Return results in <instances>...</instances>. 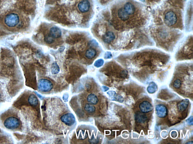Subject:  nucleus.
<instances>
[{
    "label": "nucleus",
    "instance_id": "f257e3e1",
    "mask_svg": "<svg viewBox=\"0 0 193 144\" xmlns=\"http://www.w3.org/2000/svg\"><path fill=\"white\" fill-rule=\"evenodd\" d=\"M26 16L20 9H11L3 13L0 17V26L10 32H18L26 28Z\"/></svg>",
    "mask_w": 193,
    "mask_h": 144
},
{
    "label": "nucleus",
    "instance_id": "f03ea898",
    "mask_svg": "<svg viewBox=\"0 0 193 144\" xmlns=\"http://www.w3.org/2000/svg\"><path fill=\"white\" fill-rule=\"evenodd\" d=\"M21 122L17 118L10 117L7 118L4 121V125L6 128L10 129H15L19 128Z\"/></svg>",
    "mask_w": 193,
    "mask_h": 144
},
{
    "label": "nucleus",
    "instance_id": "7ed1b4c3",
    "mask_svg": "<svg viewBox=\"0 0 193 144\" xmlns=\"http://www.w3.org/2000/svg\"><path fill=\"white\" fill-rule=\"evenodd\" d=\"M53 87V83L47 79H42L38 81V88L40 91L44 92L50 91Z\"/></svg>",
    "mask_w": 193,
    "mask_h": 144
},
{
    "label": "nucleus",
    "instance_id": "20e7f679",
    "mask_svg": "<svg viewBox=\"0 0 193 144\" xmlns=\"http://www.w3.org/2000/svg\"><path fill=\"white\" fill-rule=\"evenodd\" d=\"M165 22L169 26H171L176 24L177 21V17L176 14L173 11H168L165 16Z\"/></svg>",
    "mask_w": 193,
    "mask_h": 144
},
{
    "label": "nucleus",
    "instance_id": "39448f33",
    "mask_svg": "<svg viewBox=\"0 0 193 144\" xmlns=\"http://www.w3.org/2000/svg\"><path fill=\"white\" fill-rule=\"evenodd\" d=\"M156 115L158 117L165 118L168 114V109L166 106L163 104H159L156 105Z\"/></svg>",
    "mask_w": 193,
    "mask_h": 144
},
{
    "label": "nucleus",
    "instance_id": "423d86ee",
    "mask_svg": "<svg viewBox=\"0 0 193 144\" xmlns=\"http://www.w3.org/2000/svg\"><path fill=\"white\" fill-rule=\"evenodd\" d=\"M61 120L64 123L69 126L74 125L75 122V117L71 113L64 114L61 117Z\"/></svg>",
    "mask_w": 193,
    "mask_h": 144
},
{
    "label": "nucleus",
    "instance_id": "0eeeda50",
    "mask_svg": "<svg viewBox=\"0 0 193 144\" xmlns=\"http://www.w3.org/2000/svg\"><path fill=\"white\" fill-rule=\"evenodd\" d=\"M139 109L141 113L145 114L152 111L153 109V107L149 101H144L140 104Z\"/></svg>",
    "mask_w": 193,
    "mask_h": 144
},
{
    "label": "nucleus",
    "instance_id": "6e6552de",
    "mask_svg": "<svg viewBox=\"0 0 193 144\" xmlns=\"http://www.w3.org/2000/svg\"><path fill=\"white\" fill-rule=\"evenodd\" d=\"M90 4L87 0H84L79 3L78 9L82 13H86L89 10Z\"/></svg>",
    "mask_w": 193,
    "mask_h": 144
},
{
    "label": "nucleus",
    "instance_id": "1a4fd4ad",
    "mask_svg": "<svg viewBox=\"0 0 193 144\" xmlns=\"http://www.w3.org/2000/svg\"><path fill=\"white\" fill-rule=\"evenodd\" d=\"M107 94L111 100L118 101L121 103H122L124 102V99L123 96L117 94L114 91H109L108 92Z\"/></svg>",
    "mask_w": 193,
    "mask_h": 144
},
{
    "label": "nucleus",
    "instance_id": "9d476101",
    "mask_svg": "<svg viewBox=\"0 0 193 144\" xmlns=\"http://www.w3.org/2000/svg\"><path fill=\"white\" fill-rule=\"evenodd\" d=\"M189 101L188 99H184L180 102H178L177 107L179 111L183 112L186 111L189 106Z\"/></svg>",
    "mask_w": 193,
    "mask_h": 144
},
{
    "label": "nucleus",
    "instance_id": "9b49d317",
    "mask_svg": "<svg viewBox=\"0 0 193 144\" xmlns=\"http://www.w3.org/2000/svg\"><path fill=\"white\" fill-rule=\"evenodd\" d=\"M134 117L136 122L139 123H145L148 120V117L146 115L139 112L136 113Z\"/></svg>",
    "mask_w": 193,
    "mask_h": 144
},
{
    "label": "nucleus",
    "instance_id": "f8f14e48",
    "mask_svg": "<svg viewBox=\"0 0 193 144\" xmlns=\"http://www.w3.org/2000/svg\"><path fill=\"white\" fill-rule=\"evenodd\" d=\"M50 35L54 38H59L61 36V31L57 27H53L50 30Z\"/></svg>",
    "mask_w": 193,
    "mask_h": 144
},
{
    "label": "nucleus",
    "instance_id": "ddd939ff",
    "mask_svg": "<svg viewBox=\"0 0 193 144\" xmlns=\"http://www.w3.org/2000/svg\"><path fill=\"white\" fill-rule=\"evenodd\" d=\"M124 9L129 15H133L136 11L134 6L130 2H128L126 3L124 6Z\"/></svg>",
    "mask_w": 193,
    "mask_h": 144
},
{
    "label": "nucleus",
    "instance_id": "4468645a",
    "mask_svg": "<svg viewBox=\"0 0 193 144\" xmlns=\"http://www.w3.org/2000/svg\"><path fill=\"white\" fill-rule=\"evenodd\" d=\"M115 38V36L112 32L109 31L106 33L103 37V40L106 43L112 42Z\"/></svg>",
    "mask_w": 193,
    "mask_h": 144
},
{
    "label": "nucleus",
    "instance_id": "2eb2a0df",
    "mask_svg": "<svg viewBox=\"0 0 193 144\" xmlns=\"http://www.w3.org/2000/svg\"><path fill=\"white\" fill-rule=\"evenodd\" d=\"M118 15L119 18L123 21H126L128 19L130 16L125 11L124 8H121L119 9L118 11Z\"/></svg>",
    "mask_w": 193,
    "mask_h": 144
},
{
    "label": "nucleus",
    "instance_id": "dca6fc26",
    "mask_svg": "<svg viewBox=\"0 0 193 144\" xmlns=\"http://www.w3.org/2000/svg\"><path fill=\"white\" fill-rule=\"evenodd\" d=\"M96 55V50L93 48H90L85 53V56L88 59L93 58Z\"/></svg>",
    "mask_w": 193,
    "mask_h": 144
},
{
    "label": "nucleus",
    "instance_id": "f3484780",
    "mask_svg": "<svg viewBox=\"0 0 193 144\" xmlns=\"http://www.w3.org/2000/svg\"><path fill=\"white\" fill-rule=\"evenodd\" d=\"M78 139L80 140L87 139L88 137V133L86 130L81 129L78 133Z\"/></svg>",
    "mask_w": 193,
    "mask_h": 144
},
{
    "label": "nucleus",
    "instance_id": "a211bd4d",
    "mask_svg": "<svg viewBox=\"0 0 193 144\" xmlns=\"http://www.w3.org/2000/svg\"><path fill=\"white\" fill-rule=\"evenodd\" d=\"M28 101L30 104L32 106H36L38 104V100L37 97L33 94H32L29 96Z\"/></svg>",
    "mask_w": 193,
    "mask_h": 144
},
{
    "label": "nucleus",
    "instance_id": "6ab92c4d",
    "mask_svg": "<svg viewBox=\"0 0 193 144\" xmlns=\"http://www.w3.org/2000/svg\"><path fill=\"white\" fill-rule=\"evenodd\" d=\"M87 101L92 104H96L98 102V99L96 95L94 94H90L87 97Z\"/></svg>",
    "mask_w": 193,
    "mask_h": 144
},
{
    "label": "nucleus",
    "instance_id": "aec40b11",
    "mask_svg": "<svg viewBox=\"0 0 193 144\" xmlns=\"http://www.w3.org/2000/svg\"><path fill=\"white\" fill-rule=\"evenodd\" d=\"M157 86L156 84L154 82H151L149 84V85L147 88L148 92L150 94H154L157 91Z\"/></svg>",
    "mask_w": 193,
    "mask_h": 144
},
{
    "label": "nucleus",
    "instance_id": "412c9836",
    "mask_svg": "<svg viewBox=\"0 0 193 144\" xmlns=\"http://www.w3.org/2000/svg\"><path fill=\"white\" fill-rule=\"evenodd\" d=\"M84 109L88 113L92 114L95 112L96 107L92 104L87 103L85 106Z\"/></svg>",
    "mask_w": 193,
    "mask_h": 144
},
{
    "label": "nucleus",
    "instance_id": "4be33fe9",
    "mask_svg": "<svg viewBox=\"0 0 193 144\" xmlns=\"http://www.w3.org/2000/svg\"><path fill=\"white\" fill-rule=\"evenodd\" d=\"M60 71V68L56 62L53 63L51 66L52 73L54 74H58Z\"/></svg>",
    "mask_w": 193,
    "mask_h": 144
},
{
    "label": "nucleus",
    "instance_id": "5701e85b",
    "mask_svg": "<svg viewBox=\"0 0 193 144\" xmlns=\"http://www.w3.org/2000/svg\"><path fill=\"white\" fill-rule=\"evenodd\" d=\"M45 41L48 44H51L54 42V38L49 34L45 36Z\"/></svg>",
    "mask_w": 193,
    "mask_h": 144
},
{
    "label": "nucleus",
    "instance_id": "b1692460",
    "mask_svg": "<svg viewBox=\"0 0 193 144\" xmlns=\"http://www.w3.org/2000/svg\"><path fill=\"white\" fill-rule=\"evenodd\" d=\"M182 85V82L180 79H176L174 81L173 86L176 88H180Z\"/></svg>",
    "mask_w": 193,
    "mask_h": 144
},
{
    "label": "nucleus",
    "instance_id": "393cba45",
    "mask_svg": "<svg viewBox=\"0 0 193 144\" xmlns=\"http://www.w3.org/2000/svg\"><path fill=\"white\" fill-rule=\"evenodd\" d=\"M88 141L91 144H97L99 142V139L97 137L93 135L92 136L91 139L89 140Z\"/></svg>",
    "mask_w": 193,
    "mask_h": 144
},
{
    "label": "nucleus",
    "instance_id": "a878e982",
    "mask_svg": "<svg viewBox=\"0 0 193 144\" xmlns=\"http://www.w3.org/2000/svg\"><path fill=\"white\" fill-rule=\"evenodd\" d=\"M104 63V60L102 59H99L97 60L94 63V66L96 67H101L103 65Z\"/></svg>",
    "mask_w": 193,
    "mask_h": 144
},
{
    "label": "nucleus",
    "instance_id": "bb28decb",
    "mask_svg": "<svg viewBox=\"0 0 193 144\" xmlns=\"http://www.w3.org/2000/svg\"><path fill=\"white\" fill-rule=\"evenodd\" d=\"M128 75V72L126 70H123L120 73V76L122 78H126L127 76Z\"/></svg>",
    "mask_w": 193,
    "mask_h": 144
},
{
    "label": "nucleus",
    "instance_id": "cd10ccee",
    "mask_svg": "<svg viewBox=\"0 0 193 144\" xmlns=\"http://www.w3.org/2000/svg\"><path fill=\"white\" fill-rule=\"evenodd\" d=\"M187 123L189 125H192L193 124V116H190L186 120Z\"/></svg>",
    "mask_w": 193,
    "mask_h": 144
},
{
    "label": "nucleus",
    "instance_id": "c85d7f7f",
    "mask_svg": "<svg viewBox=\"0 0 193 144\" xmlns=\"http://www.w3.org/2000/svg\"><path fill=\"white\" fill-rule=\"evenodd\" d=\"M112 57V54L110 52H107L105 53V59L111 58Z\"/></svg>",
    "mask_w": 193,
    "mask_h": 144
},
{
    "label": "nucleus",
    "instance_id": "c756f323",
    "mask_svg": "<svg viewBox=\"0 0 193 144\" xmlns=\"http://www.w3.org/2000/svg\"><path fill=\"white\" fill-rule=\"evenodd\" d=\"M69 95L68 94H64L63 96V99L65 101H68V98Z\"/></svg>",
    "mask_w": 193,
    "mask_h": 144
},
{
    "label": "nucleus",
    "instance_id": "7c9ffc66",
    "mask_svg": "<svg viewBox=\"0 0 193 144\" xmlns=\"http://www.w3.org/2000/svg\"><path fill=\"white\" fill-rule=\"evenodd\" d=\"M177 133H176V131H172V132H171V136L173 138L176 137V136H177Z\"/></svg>",
    "mask_w": 193,
    "mask_h": 144
},
{
    "label": "nucleus",
    "instance_id": "2f4dec72",
    "mask_svg": "<svg viewBox=\"0 0 193 144\" xmlns=\"http://www.w3.org/2000/svg\"><path fill=\"white\" fill-rule=\"evenodd\" d=\"M103 90L104 92H106L108 90H109V88L108 87L105 86H103Z\"/></svg>",
    "mask_w": 193,
    "mask_h": 144
},
{
    "label": "nucleus",
    "instance_id": "473e14b6",
    "mask_svg": "<svg viewBox=\"0 0 193 144\" xmlns=\"http://www.w3.org/2000/svg\"><path fill=\"white\" fill-rule=\"evenodd\" d=\"M4 1L5 0H0V6H1L3 2H4Z\"/></svg>",
    "mask_w": 193,
    "mask_h": 144
},
{
    "label": "nucleus",
    "instance_id": "72a5a7b5",
    "mask_svg": "<svg viewBox=\"0 0 193 144\" xmlns=\"http://www.w3.org/2000/svg\"><path fill=\"white\" fill-rule=\"evenodd\" d=\"M140 1H142V2H144L145 1V0H140Z\"/></svg>",
    "mask_w": 193,
    "mask_h": 144
}]
</instances>
